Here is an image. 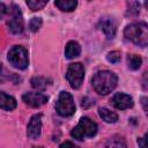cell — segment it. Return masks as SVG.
I'll return each mask as SVG.
<instances>
[{
    "label": "cell",
    "instance_id": "1",
    "mask_svg": "<svg viewBox=\"0 0 148 148\" xmlns=\"http://www.w3.org/2000/svg\"><path fill=\"white\" fill-rule=\"evenodd\" d=\"M117 82V75L110 71H99L91 79V84L95 91L101 95H108L111 92L116 88Z\"/></svg>",
    "mask_w": 148,
    "mask_h": 148
},
{
    "label": "cell",
    "instance_id": "2",
    "mask_svg": "<svg viewBox=\"0 0 148 148\" xmlns=\"http://www.w3.org/2000/svg\"><path fill=\"white\" fill-rule=\"evenodd\" d=\"M124 36L135 45L145 47L148 43V29L145 22L128 24L124 30Z\"/></svg>",
    "mask_w": 148,
    "mask_h": 148
},
{
    "label": "cell",
    "instance_id": "3",
    "mask_svg": "<svg viewBox=\"0 0 148 148\" xmlns=\"http://www.w3.org/2000/svg\"><path fill=\"white\" fill-rule=\"evenodd\" d=\"M8 61L10 65L18 69H25L28 67V52L23 46L15 45L8 52Z\"/></svg>",
    "mask_w": 148,
    "mask_h": 148
},
{
    "label": "cell",
    "instance_id": "4",
    "mask_svg": "<svg viewBox=\"0 0 148 148\" xmlns=\"http://www.w3.org/2000/svg\"><path fill=\"white\" fill-rule=\"evenodd\" d=\"M57 112L62 117H69L75 112V104L72 95L67 91H61L59 94L58 101L56 103Z\"/></svg>",
    "mask_w": 148,
    "mask_h": 148
},
{
    "label": "cell",
    "instance_id": "5",
    "mask_svg": "<svg viewBox=\"0 0 148 148\" xmlns=\"http://www.w3.org/2000/svg\"><path fill=\"white\" fill-rule=\"evenodd\" d=\"M66 77L73 89H79L84 79V67L80 62H74L68 66Z\"/></svg>",
    "mask_w": 148,
    "mask_h": 148
},
{
    "label": "cell",
    "instance_id": "6",
    "mask_svg": "<svg viewBox=\"0 0 148 148\" xmlns=\"http://www.w3.org/2000/svg\"><path fill=\"white\" fill-rule=\"evenodd\" d=\"M7 13H9V16H10V18L7 22L10 32L21 34L24 29V22H23V16L20 8L16 5H12L9 7V10H7Z\"/></svg>",
    "mask_w": 148,
    "mask_h": 148
},
{
    "label": "cell",
    "instance_id": "7",
    "mask_svg": "<svg viewBox=\"0 0 148 148\" xmlns=\"http://www.w3.org/2000/svg\"><path fill=\"white\" fill-rule=\"evenodd\" d=\"M42 133V114L40 113H37V114H34L28 124V127H27V135L29 139H37L39 138Z\"/></svg>",
    "mask_w": 148,
    "mask_h": 148
},
{
    "label": "cell",
    "instance_id": "8",
    "mask_svg": "<svg viewBox=\"0 0 148 148\" xmlns=\"http://www.w3.org/2000/svg\"><path fill=\"white\" fill-rule=\"evenodd\" d=\"M22 98L24 103L31 108H39L47 102V96L42 92H25Z\"/></svg>",
    "mask_w": 148,
    "mask_h": 148
},
{
    "label": "cell",
    "instance_id": "9",
    "mask_svg": "<svg viewBox=\"0 0 148 148\" xmlns=\"http://www.w3.org/2000/svg\"><path fill=\"white\" fill-rule=\"evenodd\" d=\"M112 104L119 110H126L133 106V98L124 92H117L112 97Z\"/></svg>",
    "mask_w": 148,
    "mask_h": 148
},
{
    "label": "cell",
    "instance_id": "10",
    "mask_svg": "<svg viewBox=\"0 0 148 148\" xmlns=\"http://www.w3.org/2000/svg\"><path fill=\"white\" fill-rule=\"evenodd\" d=\"M77 125L82 128V131L84 133V136L91 138L97 133V124L88 117H82Z\"/></svg>",
    "mask_w": 148,
    "mask_h": 148
},
{
    "label": "cell",
    "instance_id": "11",
    "mask_svg": "<svg viewBox=\"0 0 148 148\" xmlns=\"http://www.w3.org/2000/svg\"><path fill=\"white\" fill-rule=\"evenodd\" d=\"M101 29L103 30L104 35L106 36L108 39H112L116 35V30H117V27H116V23L111 18H104L102 22H101Z\"/></svg>",
    "mask_w": 148,
    "mask_h": 148
},
{
    "label": "cell",
    "instance_id": "12",
    "mask_svg": "<svg viewBox=\"0 0 148 148\" xmlns=\"http://www.w3.org/2000/svg\"><path fill=\"white\" fill-rule=\"evenodd\" d=\"M16 105H17L16 99L13 96H9L0 91V109H3L6 111H12L16 108Z\"/></svg>",
    "mask_w": 148,
    "mask_h": 148
},
{
    "label": "cell",
    "instance_id": "13",
    "mask_svg": "<svg viewBox=\"0 0 148 148\" xmlns=\"http://www.w3.org/2000/svg\"><path fill=\"white\" fill-rule=\"evenodd\" d=\"M81 53V46L77 42L71 40L67 43L66 49H65V56L67 59H74L76 57H79Z\"/></svg>",
    "mask_w": 148,
    "mask_h": 148
},
{
    "label": "cell",
    "instance_id": "14",
    "mask_svg": "<svg viewBox=\"0 0 148 148\" xmlns=\"http://www.w3.org/2000/svg\"><path fill=\"white\" fill-rule=\"evenodd\" d=\"M54 5L62 12H72L77 6V1L75 0H57Z\"/></svg>",
    "mask_w": 148,
    "mask_h": 148
},
{
    "label": "cell",
    "instance_id": "15",
    "mask_svg": "<svg viewBox=\"0 0 148 148\" xmlns=\"http://www.w3.org/2000/svg\"><path fill=\"white\" fill-rule=\"evenodd\" d=\"M105 148H128L125 140L120 136H112L108 140Z\"/></svg>",
    "mask_w": 148,
    "mask_h": 148
},
{
    "label": "cell",
    "instance_id": "16",
    "mask_svg": "<svg viewBox=\"0 0 148 148\" xmlns=\"http://www.w3.org/2000/svg\"><path fill=\"white\" fill-rule=\"evenodd\" d=\"M99 116L106 123H116L118 120L117 113H114L113 111H110L109 109H105V108L99 109Z\"/></svg>",
    "mask_w": 148,
    "mask_h": 148
},
{
    "label": "cell",
    "instance_id": "17",
    "mask_svg": "<svg viewBox=\"0 0 148 148\" xmlns=\"http://www.w3.org/2000/svg\"><path fill=\"white\" fill-rule=\"evenodd\" d=\"M47 82H51L50 80H47L46 77H43V76H35L31 79L30 83L32 86V88L35 89H38V90H44L46 87H47Z\"/></svg>",
    "mask_w": 148,
    "mask_h": 148
},
{
    "label": "cell",
    "instance_id": "18",
    "mask_svg": "<svg viewBox=\"0 0 148 148\" xmlns=\"http://www.w3.org/2000/svg\"><path fill=\"white\" fill-rule=\"evenodd\" d=\"M141 64H142L141 57H139L136 54H130L127 57V65H128V67L131 69H133V71L139 69L140 66H141Z\"/></svg>",
    "mask_w": 148,
    "mask_h": 148
},
{
    "label": "cell",
    "instance_id": "19",
    "mask_svg": "<svg viewBox=\"0 0 148 148\" xmlns=\"http://www.w3.org/2000/svg\"><path fill=\"white\" fill-rule=\"evenodd\" d=\"M46 5H47V0H44V1H40V0H28L27 1V6L34 12L43 9Z\"/></svg>",
    "mask_w": 148,
    "mask_h": 148
},
{
    "label": "cell",
    "instance_id": "20",
    "mask_svg": "<svg viewBox=\"0 0 148 148\" xmlns=\"http://www.w3.org/2000/svg\"><path fill=\"white\" fill-rule=\"evenodd\" d=\"M42 18L40 17H32L29 22V29L32 31V32H37L40 27H42Z\"/></svg>",
    "mask_w": 148,
    "mask_h": 148
},
{
    "label": "cell",
    "instance_id": "21",
    "mask_svg": "<svg viewBox=\"0 0 148 148\" xmlns=\"http://www.w3.org/2000/svg\"><path fill=\"white\" fill-rule=\"evenodd\" d=\"M120 58H121V54L119 51H111L110 53H108L106 56V59L108 61L112 62V64H117L120 61Z\"/></svg>",
    "mask_w": 148,
    "mask_h": 148
},
{
    "label": "cell",
    "instance_id": "22",
    "mask_svg": "<svg viewBox=\"0 0 148 148\" xmlns=\"http://www.w3.org/2000/svg\"><path fill=\"white\" fill-rule=\"evenodd\" d=\"M127 6H128V13L133 14V15H138L139 12H140V3L136 2V1H130L127 2Z\"/></svg>",
    "mask_w": 148,
    "mask_h": 148
},
{
    "label": "cell",
    "instance_id": "23",
    "mask_svg": "<svg viewBox=\"0 0 148 148\" xmlns=\"http://www.w3.org/2000/svg\"><path fill=\"white\" fill-rule=\"evenodd\" d=\"M71 135H72L74 139H76V140H83V138H84V133H83L82 128H81L79 125L72 130Z\"/></svg>",
    "mask_w": 148,
    "mask_h": 148
},
{
    "label": "cell",
    "instance_id": "24",
    "mask_svg": "<svg viewBox=\"0 0 148 148\" xmlns=\"http://www.w3.org/2000/svg\"><path fill=\"white\" fill-rule=\"evenodd\" d=\"M81 105H82V108H89V106H91V105H94V101L92 99H90V98H88V97H84L83 99H82V103H81Z\"/></svg>",
    "mask_w": 148,
    "mask_h": 148
},
{
    "label": "cell",
    "instance_id": "25",
    "mask_svg": "<svg viewBox=\"0 0 148 148\" xmlns=\"http://www.w3.org/2000/svg\"><path fill=\"white\" fill-rule=\"evenodd\" d=\"M7 79H9L7 75H6V73H5V69H3V67H2V65L0 64V83H2L5 80H7Z\"/></svg>",
    "mask_w": 148,
    "mask_h": 148
},
{
    "label": "cell",
    "instance_id": "26",
    "mask_svg": "<svg viewBox=\"0 0 148 148\" xmlns=\"http://www.w3.org/2000/svg\"><path fill=\"white\" fill-rule=\"evenodd\" d=\"M146 139H147V135H145L143 138L138 139V143H139V147H140V148H147V145H146Z\"/></svg>",
    "mask_w": 148,
    "mask_h": 148
},
{
    "label": "cell",
    "instance_id": "27",
    "mask_svg": "<svg viewBox=\"0 0 148 148\" xmlns=\"http://www.w3.org/2000/svg\"><path fill=\"white\" fill-rule=\"evenodd\" d=\"M59 148H77L73 142H71V141H65Z\"/></svg>",
    "mask_w": 148,
    "mask_h": 148
},
{
    "label": "cell",
    "instance_id": "28",
    "mask_svg": "<svg viewBox=\"0 0 148 148\" xmlns=\"http://www.w3.org/2000/svg\"><path fill=\"white\" fill-rule=\"evenodd\" d=\"M7 10H8V9L6 8V6H5L3 3H0V18L7 13Z\"/></svg>",
    "mask_w": 148,
    "mask_h": 148
},
{
    "label": "cell",
    "instance_id": "29",
    "mask_svg": "<svg viewBox=\"0 0 148 148\" xmlns=\"http://www.w3.org/2000/svg\"><path fill=\"white\" fill-rule=\"evenodd\" d=\"M141 101H142V105H143L145 111H147V106H146V103H147V97H142V98H141Z\"/></svg>",
    "mask_w": 148,
    "mask_h": 148
},
{
    "label": "cell",
    "instance_id": "30",
    "mask_svg": "<svg viewBox=\"0 0 148 148\" xmlns=\"http://www.w3.org/2000/svg\"><path fill=\"white\" fill-rule=\"evenodd\" d=\"M32 148H44V147H32Z\"/></svg>",
    "mask_w": 148,
    "mask_h": 148
}]
</instances>
